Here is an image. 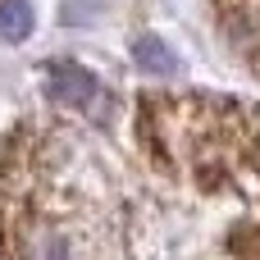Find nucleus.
<instances>
[{
    "label": "nucleus",
    "mask_w": 260,
    "mask_h": 260,
    "mask_svg": "<svg viewBox=\"0 0 260 260\" xmlns=\"http://www.w3.org/2000/svg\"><path fill=\"white\" fill-rule=\"evenodd\" d=\"M41 78H46V91L59 101V105H91V96L101 91V82H96V73H87L82 64H46L41 69Z\"/></svg>",
    "instance_id": "f257e3e1"
},
{
    "label": "nucleus",
    "mask_w": 260,
    "mask_h": 260,
    "mask_svg": "<svg viewBox=\"0 0 260 260\" xmlns=\"http://www.w3.org/2000/svg\"><path fill=\"white\" fill-rule=\"evenodd\" d=\"M133 59H137L142 73H155V78H178V69H183V59L174 55V46L165 37H151V32L133 41Z\"/></svg>",
    "instance_id": "f03ea898"
},
{
    "label": "nucleus",
    "mask_w": 260,
    "mask_h": 260,
    "mask_svg": "<svg viewBox=\"0 0 260 260\" xmlns=\"http://www.w3.org/2000/svg\"><path fill=\"white\" fill-rule=\"evenodd\" d=\"M32 27H37V9H32V0H0V41L18 46V41L32 37Z\"/></svg>",
    "instance_id": "7ed1b4c3"
},
{
    "label": "nucleus",
    "mask_w": 260,
    "mask_h": 260,
    "mask_svg": "<svg viewBox=\"0 0 260 260\" xmlns=\"http://www.w3.org/2000/svg\"><path fill=\"white\" fill-rule=\"evenodd\" d=\"M69 251H64V242L59 238H37L32 247H27V260H64Z\"/></svg>",
    "instance_id": "20e7f679"
}]
</instances>
